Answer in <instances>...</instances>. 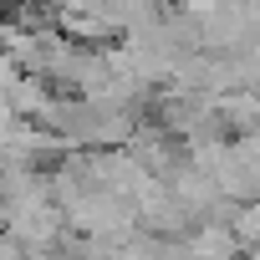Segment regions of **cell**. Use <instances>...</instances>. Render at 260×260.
I'll return each mask as SVG.
<instances>
[{"instance_id": "1", "label": "cell", "mask_w": 260, "mask_h": 260, "mask_svg": "<svg viewBox=\"0 0 260 260\" xmlns=\"http://www.w3.org/2000/svg\"><path fill=\"white\" fill-rule=\"evenodd\" d=\"M230 230H235V240H240V245L260 250V204H245V209L235 214V224H230Z\"/></svg>"}, {"instance_id": "2", "label": "cell", "mask_w": 260, "mask_h": 260, "mask_svg": "<svg viewBox=\"0 0 260 260\" xmlns=\"http://www.w3.org/2000/svg\"><path fill=\"white\" fill-rule=\"evenodd\" d=\"M245 260H260V250H250V255H245Z\"/></svg>"}]
</instances>
